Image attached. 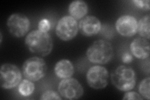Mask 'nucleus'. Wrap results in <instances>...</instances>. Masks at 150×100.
<instances>
[{"mask_svg":"<svg viewBox=\"0 0 150 100\" xmlns=\"http://www.w3.org/2000/svg\"><path fill=\"white\" fill-rule=\"evenodd\" d=\"M25 45L31 53L41 56H48L53 48L52 37L48 33L38 30L28 33L25 38Z\"/></svg>","mask_w":150,"mask_h":100,"instance_id":"nucleus-1","label":"nucleus"},{"mask_svg":"<svg viewBox=\"0 0 150 100\" xmlns=\"http://www.w3.org/2000/svg\"><path fill=\"white\" fill-rule=\"evenodd\" d=\"M86 55L91 63L95 65H105L110 62L114 56V49L110 42L98 40L88 47Z\"/></svg>","mask_w":150,"mask_h":100,"instance_id":"nucleus-2","label":"nucleus"},{"mask_svg":"<svg viewBox=\"0 0 150 100\" xmlns=\"http://www.w3.org/2000/svg\"><path fill=\"white\" fill-rule=\"evenodd\" d=\"M112 85L121 91H128L133 89L136 84L137 75L130 66L120 65L111 73Z\"/></svg>","mask_w":150,"mask_h":100,"instance_id":"nucleus-3","label":"nucleus"},{"mask_svg":"<svg viewBox=\"0 0 150 100\" xmlns=\"http://www.w3.org/2000/svg\"><path fill=\"white\" fill-rule=\"evenodd\" d=\"M46 61L38 56L28 58L23 65L22 71L24 77L32 82H37L43 78L47 73Z\"/></svg>","mask_w":150,"mask_h":100,"instance_id":"nucleus-4","label":"nucleus"},{"mask_svg":"<svg viewBox=\"0 0 150 100\" xmlns=\"http://www.w3.org/2000/svg\"><path fill=\"white\" fill-rule=\"evenodd\" d=\"M22 79L20 70L15 65L4 63L0 70V85L1 87L9 89L16 87Z\"/></svg>","mask_w":150,"mask_h":100,"instance_id":"nucleus-5","label":"nucleus"},{"mask_svg":"<svg viewBox=\"0 0 150 100\" xmlns=\"http://www.w3.org/2000/svg\"><path fill=\"white\" fill-rule=\"evenodd\" d=\"M78 31V23L71 16H65L61 18L55 30L56 36L64 41L73 40L76 36Z\"/></svg>","mask_w":150,"mask_h":100,"instance_id":"nucleus-6","label":"nucleus"},{"mask_svg":"<svg viewBox=\"0 0 150 100\" xmlns=\"http://www.w3.org/2000/svg\"><path fill=\"white\" fill-rule=\"evenodd\" d=\"M110 74L108 70L100 65H95L88 70L86 81L88 85L95 89L105 88L109 83Z\"/></svg>","mask_w":150,"mask_h":100,"instance_id":"nucleus-7","label":"nucleus"},{"mask_svg":"<svg viewBox=\"0 0 150 100\" xmlns=\"http://www.w3.org/2000/svg\"><path fill=\"white\" fill-rule=\"evenodd\" d=\"M60 96L65 99H78L84 94V89L81 83L73 78L63 79L58 87Z\"/></svg>","mask_w":150,"mask_h":100,"instance_id":"nucleus-8","label":"nucleus"},{"mask_svg":"<svg viewBox=\"0 0 150 100\" xmlns=\"http://www.w3.org/2000/svg\"><path fill=\"white\" fill-rule=\"evenodd\" d=\"M6 25L9 32L13 36L21 38L29 31L30 21L24 14L13 13L8 18Z\"/></svg>","mask_w":150,"mask_h":100,"instance_id":"nucleus-9","label":"nucleus"},{"mask_svg":"<svg viewBox=\"0 0 150 100\" xmlns=\"http://www.w3.org/2000/svg\"><path fill=\"white\" fill-rule=\"evenodd\" d=\"M115 27L117 32L122 36H133L138 33L137 19L129 15L121 16L116 20Z\"/></svg>","mask_w":150,"mask_h":100,"instance_id":"nucleus-10","label":"nucleus"},{"mask_svg":"<svg viewBox=\"0 0 150 100\" xmlns=\"http://www.w3.org/2000/svg\"><path fill=\"white\" fill-rule=\"evenodd\" d=\"M101 23L95 16H86L78 23V29L84 36H93L99 33L101 30Z\"/></svg>","mask_w":150,"mask_h":100,"instance_id":"nucleus-11","label":"nucleus"},{"mask_svg":"<svg viewBox=\"0 0 150 100\" xmlns=\"http://www.w3.org/2000/svg\"><path fill=\"white\" fill-rule=\"evenodd\" d=\"M131 53L139 60H146L149 57L150 43L149 40L138 37L135 38L130 44Z\"/></svg>","mask_w":150,"mask_h":100,"instance_id":"nucleus-12","label":"nucleus"},{"mask_svg":"<svg viewBox=\"0 0 150 100\" xmlns=\"http://www.w3.org/2000/svg\"><path fill=\"white\" fill-rule=\"evenodd\" d=\"M54 73L60 79L71 78L74 72V65L72 62L67 59L58 61L54 66Z\"/></svg>","mask_w":150,"mask_h":100,"instance_id":"nucleus-13","label":"nucleus"},{"mask_svg":"<svg viewBox=\"0 0 150 100\" xmlns=\"http://www.w3.org/2000/svg\"><path fill=\"white\" fill-rule=\"evenodd\" d=\"M69 16L76 20H81L85 17L88 12V4L82 0H76L69 4L68 7Z\"/></svg>","mask_w":150,"mask_h":100,"instance_id":"nucleus-14","label":"nucleus"},{"mask_svg":"<svg viewBox=\"0 0 150 100\" xmlns=\"http://www.w3.org/2000/svg\"><path fill=\"white\" fill-rule=\"evenodd\" d=\"M138 32L140 35V37L149 40L150 16L149 14L143 16L138 21Z\"/></svg>","mask_w":150,"mask_h":100,"instance_id":"nucleus-15","label":"nucleus"},{"mask_svg":"<svg viewBox=\"0 0 150 100\" xmlns=\"http://www.w3.org/2000/svg\"><path fill=\"white\" fill-rule=\"evenodd\" d=\"M35 89L34 83L32 81L25 79L22 80L18 85V92L23 96H30L33 93Z\"/></svg>","mask_w":150,"mask_h":100,"instance_id":"nucleus-16","label":"nucleus"},{"mask_svg":"<svg viewBox=\"0 0 150 100\" xmlns=\"http://www.w3.org/2000/svg\"><path fill=\"white\" fill-rule=\"evenodd\" d=\"M149 86H150V78L149 77L143 79L139 84L138 91L144 99L149 100L150 99L149 94Z\"/></svg>","mask_w":150,"mask_h":100,"instance_id":"nucleus-17","label":"nucleus"},{"mask_svg":"<svg viewBox=\"0 0 150 100\" xmlns=\"http://www.w3.org/2000/svg\"><path fill=\"white\" fill-rule=\"evenodd\" d=\"M60 94L59 93L53 91V90H48L45 91L41 94L40 97L41 100H50V99H62Z\"/></svg>","mask_w":150,"mask_h":100,"instance_id":"nucleus-18","label":"nucleus"},{"mask_svg":"<svg viewBox=\"0 0 150 100\" xmlns=\"http://www.w3.org/2000/svg\"><path fill=\"white\" fill-rule=\"evenodd\" d=\"M51 28V23L48 19H42L38 23V30L48 33Z\"/></svg>","mask_w":150,"mask_h":100,"instance_id":"nucleus-19","label":"nucleus"},{"mask_svg":"<svg viewBox=\"0 0 150 100\" xmlns=\"http://www.w3.org/2000/svg\"><path fill=\"white\" fill-rule=\"evenodd\" d=\"M133 3L139 9H142L143 10H149V0H133Z\"/></svg>","mask_w":150,"mask_h":100,"instance_id":"nucleus-20","label":"nucleus"},{"mask_svg":"<svg viewBox=\"0 0 150 100\" xmlns=\"http://www.w3.org/2000/svg\"><path fill=\"white\" fill-rule=\"evenodd\" d=\"M123 99H133V100H143L144 98L141 96V94L139 93H138L135 91H126V93L124 94V96L123 98Z\"/></svg>","mask_w":150,"mask_h":100,"instance_id":"nucleus-21","label":"nucleus"},{"mask_svg":"<svg viewBox=\"0 0 150 100\" xmlns=\"http://www.w3.org/2000/svg\"><path fill=\"white\" fill-rule=\"evenodd\" d=\"M122 61L125 64H129L133 60V57L132 55L129 53H125L123 56H122Z\"/></svg>","mask_w":150,"mask_h":100,"instance_id":"nucleus-22","label":"nucleus"},{"mask_svg":"<svg viewBox=\"0 0 150 100\" xmlns=\"http://www.w3.org/2000/svg\"><path fill=\"white\" fill-rule=\"evenodd\" d=\"M0 36H1V39H0V43H2V40H3V35H2V33H0Z\"/></svg>","mask_w":150,"mask_h":100,"instance_id":"nucleus-23","label":"nucleus"}]
</instances>
